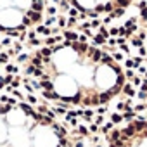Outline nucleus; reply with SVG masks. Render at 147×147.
<instances>
[{"label": "nucleus", "instance_id": "24", "mask_svg": "<svg viewBox=\"0 0 147 147\" xmlns=\"http://www.w3.org/2000/svg\"><path fill=\"white\" fill-rule=\"evenodd\" d=\"M94 123H95L97 126H100V125L104 123V118H102V114H99V116H97V118L94 119Z\"/></svg>", "mask_w": 147, "mask_h": 147}, {"label": "nucleus", "instance_id": "54", "mask_svg": "<svg viewBox=\"0 0 147 147\" xmlns=\"http://www.w3.org/2000/svg\"><path fill=\"white\" fill-rule=\"evenodd\" d=\"M66 24V19L64 17H59V26H64Z\"/></svg>", "mask_w": 147, "mask_h": 147}, {"label": "nucleus", "instance_id": "19", "mask_svg": "<svg viewBox=\"0 0 147 147\" xmlns=\"http://www.w3.org/2000/svg\"><path fill=\"white\" fill-rule=\"evenodd\" d=\"M116 5H119L121 9H125V7L130 5V2H128V0H116Z\"/></svg>", "mask_w": 147, "mask_h": 147}, {"label": "nucleus", "instance_id": "16", "mask_svg": "<svg viewBox=\"0 0 147 147\" xmlns=\"http://www.w3.org/2000/svg\"><path fill=\"white\" fill-rule=\"evenodd\" d=\"M106 42V38H102L100 35H94V45H102Z\"/></svg>", "mask_w": 147, "mask_h": 147}, {"label": "nucleus", "instance_id": "15", "mask_svg": "<svg viewBox=\"0 0 147 147\" xmlns=\"http://www.w3.org/2000/svg\"><path fill=\"white\" fill-rule=\"evenodd\" d=\"M12 111V106H9V104H0V114H9Z\"/></svg>", "mask_w": 147, "mask_h": 147}, {"label": "nucleus", "instance_id": "55", "mask_svg": "<svg viewBox=\"0 0 147 147\" xmlns=\"http://www.w3.org/2000/svg\"><path fill=\"white\" fill-rule=\"evenodd\" d=\"M107 43H109V45H116V38H109Z\"/></svg>", "mask_w": 147, "mask_h": 147}, {"label": "nucleus", "instance_id": "25", "mask_svg": "<svg viewBox=\"0 0 147 147\" xmlns=\"http://www.w3.org/2000/svg\"><path fill=\"white\" fill-rule=\"evenodd\" d=\"M113 9H114V4H111V2H107V4L104 5V11L106 12H113Z\"/></svg>", "mask_w": 147, "mask_h": 147}, {"label": "nucleus", "instance_id": "3", "mask_svg": "<svg viewBox=\"0 0 147 147\" xmlns=\"http://www.w3.org/2000/svg\"><path fill=\"white\" fill-rule=\"evenodd\" d=\"M31 66H35V68H42V66H43V57L40 56V52L31 59Z\"/></svg>", "mask_w": 147, "mask_h": 147}, {"label": "nucleus", "instance_id": "26", "mask_svg": "<svg viewBox=\"0 0 147 147\" xmlns=\"http://www.w3.org/2000/svg\"><path fill=\"white\" fill-rule=\"evenodd\" d=\"M0 62H4V64L9 62V54H5V52H4V54H0Z\"/></svg>", "mask_w": 147, "mask_h": 147}, {"label": "nucleus", "instance_id": "64", "mask_svg": "<svg viewBox=\"0 0 147 147\" xmlns=\"http://www.w3.org/2000/svg\"><path fill=\"white\" fill-rule=\"evenodd\" d=\"M145 130H147V121H145Z\"/></svg>", "mask_w": 147, "mask_h": 147}, {"label": "nucleus", "instance_id": "30", "mask_svg": "<svg viewBox=\"0 0 147 147\" xmlns=\"http://www.w3.org/2000/svg\"><path fill=\"white\" fill-rule=\"evenodd\" d=\"M54 23H56V17H54V16H50V17H47L45 26H50V24H54Z\"/></svg>", "mask_w": 147, "mask_h": 147}, {"label": "nucleus", "instance_id": "33", "mask_svg": "<svg viewBox=\"0 0 147 147\" xmlns=\"http://www.w3.org/2000/svg\"><path fill=\"white\" fill-rule=\"evenodd\" d=\"M142 61H144V59H142L140 56H138V57H133V64H135V68H137V66H140Z\"/></svg>", "mask_w": 147, "mask_h": 147}, {"label": "nucleus", "instance_id": "48", "mask_svg": "<svg viewBox=\"0 0 147 147\" xmlns=\"http://www.w3.org/2000/svg\"><path fill=\"white\" fill-rule=\"evenodd\" d=\"M90 26H94V28H97V26H100V21H99V19H94Z\"/></svg>", "mask_w": 147, "mask_h": 147}, {"label": "nucleus", "instance_id": "59", "mask_svg": "<svg viewBox=\"0 0 147 147\" xmlns=\"http://www.w3.org/2000/svg\"><path fill=\"white\" fill-rule=\"evenodd\" d=\"M54 42H56V38H52V36L50 38H47V45H50V43H54Z\"/></svg>", "mask_w": 147, "mask_h": 147}, {"label": "nucleus", "instance_id": "62", "mask_svg": "<svg viewBox=\"0 0 147 147\" xmlns=\"http://www.w3.org/2000/svg\"><path fill=\"white\" fill-rule=\"evenodd\" d=\"M52 2H56V4H59V2H61V0H52Z\"/></svg>", "mask_w": 147, "mask_h": 147}, {"label": "nucleus", "instance_id": "1", "mask_svg": "<svg viewBox=\"0 0 147 147\" xmlns=\"http://www.w3.org/2000/svg\"><path fill=\"white\" fill-rule=\"evenodd\" d=\"M119 131H121V135H123V137H126V138H130V137H133V135H135V133H137V131H135V128H133V125H128V126H126V128H123V130H119Z\"/></svg>", "mask_w": 147, "mask_h": 147}, {"label": "nucleus", "instance_id": "34", "mask_svg": "<svg viewBox=\"0 0 147 147\" xmlns=\"http://www.w3.org/2000/svg\"><path fill=\"white\" fill-rule=\"evenodd\" d=\"M17 61H19V62H26V61H28V56H26V54H21V56L17 57Z\"/></svg>", "mask_w": 147, "mask_h": 147}, {"label": "nucleus", "instance_id": "43", "mask_svg": "<svg viewBox=\"0 0 147 147\" xmlns=\"http://www.w3.org/2000/svg\"><path fill=\"white\" fill-rule=\"evenodd\" d=\"M145 7H147V2H145V0H140V4H138V9L142 11V9H145Z\"/></svg>", "mask_w": 147, "mask_h": 147}, {"label": "nucleus", "instance_id": "57", "mask_svg": "<svg viewBox=\"0 0 147 147\" xmlns=\"http://www.w3.org/2000/svg\"><path fill=\"white\" fill-rule=\"evenodd\" d=\"M138 38H140V40H144V38H147V35L144 33V31H140V33H138Z\"/></svg>", "mask_w": 147, "mask_h": 147}, {"label": "nucleus", "instance_id": "53", "mask_svg": "<svg viewBox=\"0 0 147 147\" xmlns=\"http://www.w3.org/2000/svg\"><path fill=\"white\" fill-rule=\"evenodd\" d=\"M24 24H26V26H28V24H29V26H31V19H29L28 16L24 17Z\"/></svg>", "mask_w": 147, "mask_h": 147}, {"label": "nucleus", "instance_id": "10", "mask_svg": "<svg viewBox=\"0 0 147 147\" xmlns=\"http://www.w3.org/2000/svg\"><path fill=\"white\" fill-rule=\"evenodd\" d=\"M42 94H43V97H45V99H56V100H59V99H61V95H59V94H56V92H42Z\"/></svg>", "mask_w": 147, "mask_h": 147}, {"label": "nucleus", "instance_id": "40", "mask_svg": "<svg viewBox=\"0 0 147 147\" xmlns=\"http://www.w3.org/2000/svg\"><path fill=\"white\" fill-rule=\"evenodd\" d=\"M73 24H76V17H69L68 19V26H73Z\"/></svg>", "mask_w": 147, "mask_h": 147}, {"label": "nucleus", "instance_id": "28", "mask_svg": "<svg viewBox=\"0 0 147 147\" xmlns=\"http://www.w3.org/2000/svg\"><path fill=\"white\" fill-rule=\"evenodd\" d=\"M26 100H28L29 104H36V102H38V100H36V97H35V95H31V94H29V95L26 97Z\"/></svg>", "mask_w": 147, "mask_h": 147}, {"label": "nucleus", "instance_id": "4", "mask_svg": "<svg viewBox=\"0 0 147 147\" xmlns=\"http://www.w3.org/2000/svg\"><path fill=\"white\" fill-rule=\"evenodd\" d=\"M19 107H21V109H23V111H24V114H28V116H33L35 109L31 107L29 104H26V102H21V104H19Z\"/></svg>", "mask_w": 147, "mask_h": 147}, {"label": "nucleus", "instance_id": "12", "mask_svg": "<svg viewBox=\"0 0 147 147\" xmlns=\"http://www.w3.org/2000/svg\"><path fill=\"white\" fill-rule=\"evenodd\" d=\"M42 9H43V2H42V0H36V2H33V4H31V11L40 12Z\"/></svg>", "mask_w": 147, "mask_h": 147}, {"label": "nucleus", "instance_id": "32", "mask_svg": "<svg viewBox=\"0 0 147 147\" xmlns=\"http://www.w3.org/2000/svg\"><path fill=\"white\" fill-rule=\"evenodd\" d=\"M69 16H71V17H76V16H78V11H76V9H73V7H69Z\"/></svg>", "mask_w": 147, "mask_h": 147}, {"label": "nucleus", "instance_id": "50", "mask_svg": "<svg viewBox=\"0 0 147 147\" xmlns=\"http://www.w3.org/2000/svg\"><path fill=\"white\" fill-rule=\"evenodd\" d=\"M78 40H80V43H87V36H85V35L78 36Z\"/></svg>", "mask_w": 147, "mask_h": 147}, {"label": "nucleus", "instance_id": "60", "mask_svg": "<svg viewBox=\"0 0 147 147\" xmlns=\"http://www.w3.org/2000/svg\"><path fill=\"white\" fill-rule=\"evenodd\" d=\"M95 11H97V12H102V11H104V5H97Z\"/></svg>", "mask_w": 147, "mask_h": 147}, {"label": "nucleus", "instance_id": "23", "mask_svg": "<svg viewBox=\"0 0 147 147\" xmlns=\"http://www.w3.org/2000/svg\"><path fill=\"white\" fill-rule=\"evenodd\" d=\"M145 107H147L145 104H137L135 107H133V111H135V113H140V111H144Z\"/></svg>", "mask_w": 147, "mask_h": 147}, {"label": "nucleus", "instance_id": "11", "mask_svg": "<svg viewBox=\"0 0 147 147\" xmlns=\"http://www.w3.org/2000/svg\"><path fill=\"white\" fill-rule=\"evenodd\" d=\"M123 121V116L119 113H114V114H111V123L113 125H118V123H121Z\"/></svg>", "mask_w": 147, "mask_h": 147}, {"label": "nucleus", "instance_id": "46", "mask_svg": "<svg viewBox=\"0 0 147 147\" xmlns=\"http://www.w3.org/2000/svg\"><path fill=\"white\" fill-rule=\"evenodd\" d=\"M140 16H142V19H145V21H147V7H145V9H142Z\"/></svg>", "mask_w": 147, "mask_h": 147}, {"label": "nucleus", "instance_id": "29", "mask_svg": "<svg viewBox=\"0 0 147 147\" xmlns=\"http://www.w3.org/2000/svg\"><path fill=\"white\" fill-rule=\"evenodd\" d=\"M7 71H9V73H17L19 69H17L16 66H12V64H7Z\"/></svg>", "mask_w": 147, "mask_h": 147}, {"label": "nucleus", "instance_id": "49", "mask_svg": "<svg viewBox=\"0 0 147 147\" xmlns=\"http://www.w3.org/2000/svg\"><path fill=\"white\" fill-rule=\"evenodd\" d=\"M138 99H147V92H138Z\"/></svg>", "mask_w": 147, "mask_h": 147}, {"label": "nucleus", "instance_id": "35", "mask_svg": "<svg viewBox=\"0 0 147 147\" xmlns=\"http://www.w3.org/2000/svg\"><path fill=\"white\" fill-rule=\"evenodd\" d=\"M133 47H138V49H140V47H142V40L140 38H135V40H133Z\"/></svg>", "mask_w": 147, "mask_h": 147}, {"label": "nucleus", "instance_id": "42", "mask_svg": "<svg viewBox=\"0 0 147 147\" xmlns=\"http://www.w3.org/2000/svg\"><path fill=\"white\" fill-rule=\"evenodd\" d=\"M106 111H107V109H106V106H100V107L97 109V114H104Z\"/></svg>", "mask_w": 147, "mask_h": 147}, {"label": "nucleus", "instance_id": "22", "mask_svg": "<svg viewBox=\"0 0 147 147\" xmlns=\"http://www.w3.org/2000/svg\"><path fill=\"white\" fill-rule=\"evenodd\" d=\"M19 85H21V80H19V78H16V80H12V81H11V87L14 88V90H16Z\"/></svg>", "mask_w": 147, "mask_h": 147}, {"label": "nucleus", "instance_id": "27", "mask_svg": "<svg viewBox=\"0 0 147 147\" xmlns=\"http://www.w3.org/2000/svg\"><path fill=\"white\" fill-rule=\"evenodd\" d=\"M88 131H90V133H97V131H99V126H97L95 123H92L90 128H88Z\"/></svg>", "mask_w": 147, "mask_h": 147}, {"label": "nucleus", "instance_id": "14", "mask_svg": "<svg viewBox=\"0 0 147 147\" xmlns=\"http://www.w3.org/2000/svg\"><path fill=\"white\" fill-rule=\"evenodd\" d=\"M113 128H114V125L111 123V121H109V123L102 125V128H100V130H102V133H106V135H107V133H109L111 130H113Z\"/></svg>", "mask_w": 147, "mask_h": 147}, {"label": "nucleus", "instance_id": "8", "mask_svg": "<svg viewBox=\"0 0 147 147\" xmlns=\"http://www.w3.org/2000/svg\"><path fill=\"white\" fill-rule=\"evenodd\" d=\"M121 116H123V119H126V121H133V119H135V111H133V109H130V111H125Z\"/></svg>", "mask_w": 147, "mask_h": 147}, {"label": "nucleus", "instance_id": "63", "mask_svg": "<svg viewBox=\"0 0 147 147\" xmlns=\"http://www.w3.org/2000/svg\"><path fill=\"white\" fill-rule=\"evenodd\" d=\"M95 147H102V145H100V144H95Z\"/></svg>", "mask_w": 147, "mask_h": 147}, {"label": "nucleus", "instance_id": "9", "mask_svg": "<svg viewBox=\"0 0 147 147\" xmlns=\"http://www.w3.org/2000/svg\"><path fill=\"white\" fill-rule=\"evenodd\" d=\"M36 33H40V35H45V36H49V35H50V28H49V26H45V24H43V26L40 24L38 28H36Z\"/></svg>", "mask_w": 147, "mask_h": 147}, {"label": "nucleus", "instance_id": "21", "mask_svg": "<svg viewBox=\"0 0 147 147\" xmlns=\"http://www.w3.org/2000/svg\"><path fill=\"white\" fill-rule=\"evenodd\" d=\"M59 5H61L62 11H69V4H68V0H61V2H59Z\"/></svg>", "mask_w": 147, "mask_h": 147}, {"label": "nucleus", "instance_id": "38", "mask_svg": "<svg viewBox=\"0 0 147 147\" xmlns=\"http://www.w3.org/2000/svg\"><path fill=\"white\" fill-rule=\"evenodd\" d=\"M126 76H128V78H133V76H135V71H133V69H128V71H126Z\"/></svg>", "mask_w": 147, "mask_h": 147}, {"label": "nucleus", "instance_id": "20", "mask_svg": "<svg viewBox=\"0 0 147 147\" xmlns=\"http://www.w3.org/2000/svg\"><path fill=\"white\" fill-rule=\"evenodd\" d=\"M99 31H100L99 35H100L102 38H107V36H109V31H107L106 28H104V26H100V28H99Z\"/></svg>", "mask_w": 147, "mask_h": 147}, {"label": "nucleus", "instance_id": "61", "mask_svg": "<svg viewBox=\"0 0 147 147\" xmlns=\"http://www.w3.org/2000/svg\"><path fill=\"white\" fill-rule=\"evenodd\" d=\"M111 19H113V17H111V16H107V17H104V23H106V24H107V23H111Z\"/></svg>", "mask_w": 147, "mask_h": 147}, {"label": "nucleus", "instance_id": "39", "mask_svg": "<svg viewBox=\"0 0 147 147\" xmlns=\"http://www.w3.org/2000/svg\"><path fill=\"white\" fill-rule=\"evenodd\" d=\"M56 11H57V9H56V7H54V5H52V7H49V9H47V12H49L50 16H54V14H56Z\"/></svg>", "mask_w": 147, "mask_h": 147}, {"label": "nucleus", "instance_id": "18", "mask_svg": "<svg viewBox=\"0 0 147 147\" xmlns=\"http://www.w3.org/2000/svg\"><path fill=\"white\" fill-rule=\"evenodd\" d=\"M50 54H52V49H47V47L40 50V56H42V57H43V56H45V57H50Z\"/></svg>", "mask_w": 147, "mask_h": 147}, {"label": "nucleus", "instance_id": "7", "mask_svg": "<svg viewBox=\"0 0 147 147\" xmlns=\"http://www.w3.org/2000/svg\"><path fill=\"white\" fill-rule=\"evenodd\" d=\"M121 90H123V94H126L128 97H133V95H135V90H133V85H130V83H126V85H125L123 88H121Z\"/></svg>", "mask_w": 147, "mask_h": 147}, {"label": "nucleus", "instance_id": "2", "mask_svg": "<svg viewBox=\"0 0 147 147\" xmlns=\"http://www.w3.org/2000/svg\"><path fill=\"white\" fill-rule=\"evenodd\" d=\"M28 17L31 19V23H40L42 21V14L36 12V11H31V9L28 11Z\"/></svg>", "mask_w": 147, "mask_h": 147}, {"label": "nucleus", "instance_id": "36", "mask_svg": "<svg viewBox=\"0 0 147 147\" xmlns=\"http://www.w3.org/2000/svg\"><path fill=\"white\" fill-rule=\"evenodd\" d=\"M35 45H40V42L36 38H31L29 40V47H35Z\"/></svg>", "mask_w": 147, "mask_h": 147}, {"label": "nucleus", "instance_id": "41", "mask_svg": "<svg viewBox=\"0 0 147 147\" xmlns=\"http://www.w3.org/2000/svg\"><path fill=\"white\" fill-rule=\"evenodd\" d=\"M11 81H12V76H11V74H7L5 78H4V83H5V85H9Z\"/></svg>", "mask_w": 147, "mask_h": 147}, {"label": "nucleus", "instance_id": "17", "mask_svg": "<svg viewBox=\"0 0 147 147\" xmlns=\"http://www.w3.org/2000/svg\"><path fill=\"white\" fill-rule=\"evenodd\" d=\"M76 131H78V133H80V135H88V133H90V131H88V128H87V126H85V125H81V126H78V130H76Z\"/></svg>", "mask_w": 147, "mask_h": 147}, {"label": "nucleus", "instance_id": "51", "mask_svg": "<svg viewBox=\"0 0 147 147\" xmlns=\"http://www.w3.org/2000/svg\"><path fill=\"white\" fill-rule=\"evenodd\" d=\"M7 99H9L7 95H0V102H2V104H7Z\"/></svg>", "mask_w": 147, "mask_h": 147}, {"label": "nucleus", "instance_id": "44", "mask_svg": "<svg viewBox=\"0 0 147 147\" xmlns=\"http://www.w3.org/2000/svg\"><path fill=\"white\" fill-rule=\"evenodd\" d=\"M7 35H9V36H19V31H14V29H11V31H7Z\"/></svg>", "mask_w": 147, "mask_h": 147}, {"label": "nucleus", "instance_id": "5", "mask_svg": "<svg viewBox=\"0 0 147 147\" xmlns=\"http://www.w3.org/2000/svg\"><path fill=\"white\" fill-rule=\"evenodd\" d=\"M42 90H45V92H52L54 90V83L52 81H49V80H42Z\"/></svg>", "mask_w": 147, "mask_h": 147}, {"label": "nucleus", "instance_id": "52", "mask_svg": "<svg viewBox=\"0 0 147 147\" xmlns=\"http://www.w3.org/2000/svg\"><path fill=\"white\" fill-rule=\"evenodd\" d=\"M126 68H135V64H133V61H126Z\"/></svg>", "mask_w": 147, "mask_h": 147}, {"label": "nucleus", "instance_id": "45", "mask_svg": "<svg viewBox=\"0 0 147 147\" xmlns=\"http://www.w3.org/2000/svg\"><path fill=\"white\" fill-rule=\"evenodd\" d=\"M125 107H126V104H125V100H123V102H119V104H118V111H125Z\"/></svg>", "mask_w": 147, "mask_h": 147}, {"label": "nucleus", "instance_id": "6", "mask_svg": "<svg viewBox=\"0 0 147 147\" xmlns=\"http://www.w3.org/2000/svg\"><path fill=\"white\" fill-rule=\"evenodd\" d=\"M109 99H111V94L109 92H104V94H99V104H107L109 102Z\"/></svg>", "mask_w": 147, "mask_h": 147}, {"label": "nucleus", "instance_id": "13", "mask_svg": "<svg viewBox=\"0 0 147 147\" xmlns=\"http://www.w3.org/2000/svg\"><path fill=\"white\" fill-rule=\"evenodd\" d=\"M64 38H66V40H73V42H76V40H78V35L73 33V31H64Z\"/></svg>", "mask_w": 147, "mask_h": 147}, {"label": "nucleus", "instance_id": "31", "mask_svg": "<svg viewBox=\"0 0 147 147\" xmlns=\"http://www.w3.org/2000/svg\"><path fill=\"white\" fill-rule=\"evenodd\" d=\"M35 66H31V64H28V68H26V74H33L35 73Z\"/></svg>", "mask_w": 147, "mask_h": 147}, {"label": "nucleus", "instance_id": "58", "mask_svg": "<svg viewBox=\"0 0 147 147\" xmlns=\"http://www.w3.org/2000/svg\"><path fill=\"white\" fill-rule=\"evenodd\" d=\"M133 85H140V78H138V76L133 78Z\"/></svg>", "mask_w": 147, "mask_h": 147}, {"label": "nucleus", "instance_id": "56", "mask_svg": "<svg viewBox=\"0 0 147 147\" xmlns=\"http://www.w3.org/2000/svg\"><path fill=\"white\" fill-rule=\"evenodd\" d=\"M138 54H140V56H145L147 52H145V49H144V47H140V49H138Z\"/></svg>", "mask_w": 147, "mask_h": 147}, {"label": "nucleus", "instance_id": "37", "mask_svg": "<svg viewBox=\"0 0 147 147\" xmlns=\"http://www.w3.org/2000/svg\"><path fill=\"white\" fill-rule=\"evenodd\" d=\"M109 35H113V36H118V28H111V29H109Z\"/></svg>", "mask_w": 147, "mask_h": 147}, {"label": "nucleus", "instance_id": "47", "mask_svg": "<svg viewBox=\"0 0 147 147\" xmlns=\"http://www.w3.org/2000/svg\"><path fill=\"white\" fill-rule=\"evenodd\" d=\"M114 61H123V56H121L119 52H116V54H114Z\"/></svg>", "mask_w": 147, "mask_h": 147}]
</instances>
